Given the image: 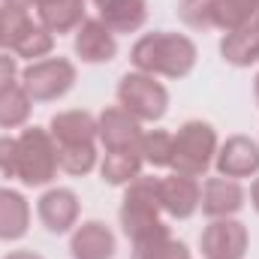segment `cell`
I'll list each match as a JSON object with an SVG mask.
<instances>
[{"label":"cell","instance_id":"cell-15","mask_svg":"<svg viewBox=\"0 0 259 259\" xmlns=\"http://www.w3.org/2000/svg\"><path fill=\"white\" fill-rule=\"evenodd\" d=\"M49 133L58 148H75V145H97V118L84 109L58 112L49 124Z\"/></svg>","mask_w":259,"mask_h":259},{"label":"cell","instance_id":"cell-30","mask_svg":"<svg viewBox=\"0 0 259 259\" xmlns=\"http://www.w3.org/2000/svg\"><path fill=\"white\" fill-rule=\"evenodd\" d=\"M15 75H18V61L0 52V94H6L12 84H18Z\"/></svg>","mask_w":259,"mask_h":259},{"label":"cell","instance_id":"cell-11","mask_svg":"<svg viewBox=\"0 0 259 259\" xmlns=\"http://www.w3.org/2000/svg\"><path fill=\"white\" fill-rule=\"evenodd\" d=\"M36 214L52 235H64L78 223V196L69 187H52L39 196Z\"/></svg>","mask_w":259,"mask_h":259},{"label":"cell","instance_id":"cell-23","mask_svg":"<svg viewBox=\"0 0 259 259\" xmlns=\"http://www.w3.org/2000/svg\"><path fill=\"white\" fill-rule=\"evenodd\" d=\"M256 15H259V0H217L214 27L229 33L235 27H244V24L256 21Z\"/></svg>","mask_w":259,"mask_h":259},{"label":"cell","instance_id":"cell-9","mask_svg":"<svg viewBox=\"0 0 259 259\" xmlns=\"http://www.w3.org/2000/svg\"><path fill=\"white\" fill-rule=\"evenodd\" d=\"M142 121H136L127 109L121 106H109L100 112L97 118V139L103 142L106 151H124V148H136L142 139Z\"/></svg>","mask_w":259,"mask_h":259},{"label":"cell","instance_id":"cell-1","mask_svg":"<svg viewBox=\"0 0 259 259\" xmlns=\"http://www.w3.org/2000/svg\"><path fill=\"white\" fill-rule=\"evenodd\" d=\"M196 42L184 33L172 30H154L136 39L130 61L139 72L148 75H166V78H184L196 66Z\"/></svg>","mask_w":259,"mask_h":259},{"label":"cell","instance_id":"cell-25","mask_svg":"<svg viewBox=\"0 0 259 259\" xmlns=\"http://www.w3.org/2000/svg\"><path fill=\"white\" fill-rule=\"evenodd\" d=\"M36 21L30 18V12L24 9V6H15V3H3L0 6V30H3V49H15L21 39H24V33L33 27Z\"/></svg>","mask_w":259,"mask_h":259},{"label":"cell","instance_id":"cell-17","mask_svg":"<svg viewBox=\"0 0 259 259\" xmlns=\"http://www.w3.org/2000/svg\"><path fill=\"white\" fill-rule=\"evenodd\" d=\"M220 55L223 61L232 66H250L259 61V24L250 21L244 27L229 30L220 39Z\"/></svg>","mask_w":259,"mask_h":259},{"label":"cell","instance_id":"cell-19","mask_svg":"<svg viewBox=\"0 0 259 259\" xmlns=\"http://www.w3.org/2000/svg\"><path fill=\"white\" fill-rule=\"evenodd\" d=\"M148 18V3L145 0H115L100 9V21L118 36V33H136Z\"/></svg>","mask_w":259,"mask_h":259},{"label":"cell","instance_id":"cell-27","mask_svg":"<svg viewBox=\"0 0 259 259\" xmlns=\"http://www.w3.org/2000/svg\"><path fill=\"white\" fill-rule=\"evenodd\" d=\"M58 166L66 175H88L97 166V145H75V148H58Z\"/></svg>","mask_w":259,"mask_h":259},{"label":"cell","instance_id":"cell-13","mask_svg":"<svg viewBox=\"0 0 259 259\" xmlns=\"http://www.w3.org/2000/svg\"><path fill=\"white\" fill-rule=\"evenodd\" d=\"M244 199H247V193H244V187L235 178L217 175V178H208L202 184V202H199V208L211 220H217V217H235L244 208Z\"/></svg>","mask_w":259,"mask_h":259},{"label":"cell","instance_id":"cell-5","mask_svg":"<svg viewBox=\"0 0 259 259\" xmlns=\"http://www.w3.org/2000/svg\"><path fill=\"white\" fill-rule=\"evenodd\" d=\"M118 106L127 109L130 115L142 124H154L166 115L169 109V91L157 75L148 72H127L118 81Z\"/></svg>","mask_w":259,"mask_h":259},{"label":"cell","instance_id":"cell-2","mask_svg":"<svg viewBox=\"0 0 259 259\" xmlns=\"http://www.w3.org/2000/svg\"><path fill=\"white\" fill-rule=\"evenodd\" d=\"M163 202H160V178L139 175L127 184V193L121 202V226L130 241H142L151 235L169 232V226L160 220Z\"/></svg>","mask_w":259,"mask_h":259},{"label":"cell","instance_id":"cell-3","mask_svg":"<svg viewBox=\"0 0 259 259\" xmlns=\"http://www.w3.org/2000/svg\"><path fill=\"white\" fill-rule=\"evenodd\" d=\"M217 133L205 121H187L181 124L178 133L172 136V163L169 169L178 175H190V178H202L217 154Z\"/></svg>","mask_w":259,"mask_h":259},{"label":"cell","instance_id":"cell-35","mask_svg":"<svg viewBox=\"0 0 259 259\" xmlns=\"http://www.w3.org/2000/svg\"><path fill=\"white\" fill-rule=\"evenodd\" d=\"M253 91H256V103H259V75L253 78Z\"/></svg>","mask_w":259,"mask_h":259},{"label":"cell","instance_id":"cell-21","mask_svg":"<svg viewBox=\"0 0 259 259\" xmlns=\"http://www.w3.org/2000/svg\"><path fill=\"white\" fill-rule=\"evenodd\" d=\"M133 259H190V250H187L184 241L163 232V235L133 241Z\"/></svg>","mask_w":259,"mask_h":259},{"label":"cell","instance_id":"cell-36","mask_svg":"<svg viewBox=\"0 0 259 259\" xmlns=\"http://www.w3.org/2000/svg\"><path fill=\"white\" fill-rule=\"evenodd\" d=\"M0 49H3V30H0Z\"/></svg>","mask_w":259,"mask_h":259},{"label":"cell","instance_id":"cell-8","mask_svg":"<svg viewBox=\"0 0 259 259\" xmlns=\"http://www.w3.org/2000/svg\"><path fill=\"white\" fill-rule=\"evenodd\" d=\"M217 175L223 178H250L259 172V145L250 136H229L214 154Z\"/></svg>","mask_w":259,"mask_h":259},{"label":"cell","instance_id":"cell-16","mask_svg":"<svg viewBox=\"0 0 259 259\" xmlns=\"http://www.w3.org/2000/svg\"><path fill=\"white\" fill-rule=\"evenodd\" d=\"M30 226V205L27 199L12 190L0 187V241H18L27 235Z\"/></svg>","mask_w":259,"mask_h":259},{"label":"cell","instance_id":"cell-18","mask_svg":"<svg viewBox=\"0 0 259 259\" xmlns=\"http://www.w3.org/2000/svg\"><path fill=\"white\" fill-rule=\"evenodd\" d=\"M39 24L49 33H75V27L88 18L84 15V0H49L46 6L36 9Z\"/></svg>","mask_w":259,"mask_h":259},{"label":"cell","instance_id":"cell-22","mask_svg":"<svg viewBox=\"0 0 259 259\" xmlns=\"http://www.w3.org/2000/svg\"><path fill=\"white\" fill-rule=\"evenodd\" d=\"M30 109H33L30 94L21 84H12L6 94H0V127L3 130L24 127L27 118H30Z\"/></svg>","mask_w":259,"mask_h":259},{"label":"cell","instance_id":"cell-29","mask_svg":"<svg viewBox=\"0 0 259 259\" xmlns=\"http://www.w3.org/2000/svg\"><path fill=\"white\" fill-rule=\"evenodd\" d=\"M0 172L6 178L18 175V136H0Z\"/></svg>","mask_w":259,"mask_h":259},{"label":"cell","instance_id":"cell-28","mask_svg":"<svg viewBox=\"0 0 259 259\" xmlns=\"http://www.w3.org/2000/svg\"><path fill=\"white\" fill-rule=\"evenodd\" d=\"M214 9H217V0H181L178 15L193 30H211L214 27Z\"/></svg>","mask_w":259,"mask_h":259},{"label":"cell","instance_id":"cell-26","mask_svg":"<svg viewBox=\"0 0 259 259\" xmlns=\"http://www.w3.org/2000/svg\"><path fill=\"white\" fill-rule=\"evenodd\" d=\"M52 49H55V33H49L42 24H33L27 33H24V39L12 49V55H18V58H27L30 64L33 61H42V58H49L52 55Z\"/></svg>","mask_w":259,"mask_h":259},{"label":"cell","instance_id":"cell-4","mask_svg":"<svg viewBox=\"0 0 259 259\" xmlns=\"http://www.w3.org/2000/svg\"><path fill=\"white\" fill-rule=\"evenodd\" d=\"M58 145L42 127H27L18 136V181L24 187H46L58 175Z\"/></svg>","mask_w":259,"mask_h":259},{"label":"cell","instance_id":"cell-31","mask_svg":"<svg viewBox=\"0 0 259 259\" xmlns=\"http://www.w3.org/2000/svg\"><path fill=\"white\" fill-rule=\"evenodd\" d=\"M3 3H15V6H24V9H39V6H46L49 0H3Z\"/></svg>","mask_w":259,"mask_h":259},{"label":"cell","instance_id":"cell-6","mask_svg":"<svg viewBox=\"0 0 259 259\" xmlns=\"http://www.w3.org/2000/svg\"><path fill=\"white\" fill-rule=\"evenodd\" d=\"M75 84V64L66 58H42L24 66L21 88L30 94L33 103H55L66 97Z\"/></svg>","mask_w":259,"mask_h":259},{"label":"cell","instance_id":"cell-33","mask_svg":"<svg viewBox=\"0 0 259 259\" xmlns=\"http://www.w3.org/2000/svg\"><path fill=\"white\" fill-rule=\"evenodd\" d=\"M250 202H253V208L259 211V178L253 181V187H250Z\"/></svg>","mask_w":259,"mask_h":259},{"label":"cell","instance_id":"cell-32","mask_svg":"<svg viewBox=\"0 0 259 259\" xmlns=\"http://www.w3.org/2000/svg\"><path fill=\"white\" fill-rule=\"evenodd\" d=\"M3 259H42V256L33 253V250H12V253H6Z\"/></svg>","mask_w":259,"mask_h":259},{"label":"cell","instance_id":"cell-10","mask_svg":"<svg viewBox=\"0 0 259 259\" xmlns=\"http://www.w3.org/2000/svg\"><path fill=\"white\" fill-rule=\"evenodd\" d=\"M72 49L84 64H109L118 55V39L100 18H84L75 27Z\"/></svg>","mask_w":259,"mask_h":259},{"label":"cell","instance_id":"cell-34","mask_svg":"<svg viewBox=\"0 0 259 259\" xmlns=\"http://www.w3.org/2000/svg\"><path fill=\"white\" fill-rule=\"evenodd\" d=\"M109 3H115V0H94V6H97V9H103V6H109Z\"/></svg>","mask_w":259,"mask_h":259},{"label":"cell","instance_id":"cell-24","mask_svg":"<svg viewBox=\"0 0 259 259\" xmlns=\"http://www.w3.org/2000/svg\"><path fill=\"white\" fill-rule=\"evenodd\" d=\"M136 151H139V157L148 166L166 169L172 163V133H166V130H145L139 145H136Z\"/></svg>","mask_w":259,"mask_h":259},{"label":"cell","instance_id":"cell-37","mask_svg":"<svg viewBox=\"0 0 259 259\" xmlns=\"http://www.w3.org/2000/svg\"><path fill=\"white\" fill-rule=\"evenodd\" d=\"M256 24H259V15H256Z\"/></svg>","mask_w":259,"mask_h":259},{"label":"cell","instance_id":"cell-12","mask_svg":"<svg viewBox=\"0 0 259 259\" xmlns=\"http://www.w3.org/2000/svg\"><path fill=\"white\" fill-rule=\"evenodd\" d=\"M160 202H163V211L175 220H187L199 211V202H202V187L199 181L190 175H166L160 178Z\"/></svg>","mask_w":259,"mask_h":259},{"label":"cell","instance_id":"cell-14","mask_svg":"<svg viewBox=\"0 0 259 259\" xmlns=\"http://www.w3.org/2000/svg\"><path fill=\"white\" fill-rule=\"evenodd\" d=\"M115 250H118V241L106 223L88 220L72 229V238H69L72 259H115Z\"/></svg>","mask_w":259,"mask_h":259},{"label":"cell","instance_id":"cell-20","mask_svg":"<svg viewBox=\"0 0 259 259\" xmlns=\"http://www.w3.org/2000/svg\"><path fill=\"white\" fill-rule=\"evenodd\" d=\"M145 160L139 157L136 148H124V151H106L103 163H100V175L106 184L112 187H127L130 181H136L142 175Z\"/></svg>","mask_w":259,"mask_h":259},{"label":"cell","instance_id":"cell-7","mask_svg":"<svg viewBox=\"0 0 259 259\" xmlns=\"http://www.w3.org/2000/svg\"><path fill=\"white\" fill-rule=\"evenodd\" d=\"M247 244H250L247 226L235 217H217L199 235V247L205 259H244Z\"/></svg>","mask_w":259,"mask_h":259}]
</instances>
